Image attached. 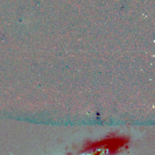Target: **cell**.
<instances>
[{"mask_svg":"<svg viewBox=\"0 0 155 155\" xmlns=\"http://www.w3.org/2000/svg\"><path fill=\"white\" fill-rule=\"evenodd\" d=\"M130 142V139L126 136H107L98 142H87L83 147L84 151H96L104 150L110 154H116L122 148H126Z\"/></svg>","mask_w":155,"mask_h":155,"instance_id":"cell-1","label":"cell"}]
</instances>
